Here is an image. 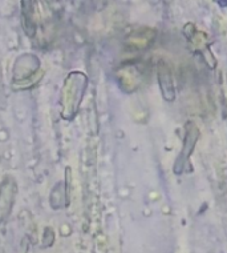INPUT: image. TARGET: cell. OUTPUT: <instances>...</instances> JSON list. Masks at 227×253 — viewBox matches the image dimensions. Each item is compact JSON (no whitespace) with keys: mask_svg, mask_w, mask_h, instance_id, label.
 <instances>
[{"mask_svg":"<svg viewBox=\"0 0 227 253\" xmlns=\"http://www.w3.org/2000/svg\"><path fill=\"white\" fill-rule=\"evenodd\" d=\"M16 187L12 179H7L0 188V221H3L11 212Z\"/></svg>","mask_w":227,"mask_h":253,"instance_id":"3957f363","label":"cell"},{"mask_svg":"<svg viewBox=\"0 0 227 253\" xmlns=\"http://www.w3.org/2000/svg\"><path fill=\"white\" fill-rule=\"evenodd\" d=\"M157 80L161 91L162 99L167 103H174L177 99V87L170 66L165 60H158L157 63Z\"/></svg>","mask_w":227,"mask_h":253,"instance_id":"7a4b0ae2","label":"cell"},{"mask_svg":"<svg viewBox=\"0 0 227 253\" xmlns=\"http://www.w3.org/2000/svg\"><path fill=\"white\" fill-rule=\"evenodd\" d=\"M201 137V131L194 122H188L185 126V136L182 141V147L178 153V157L175 159L173 173L177 176L184 175L185 172H189L190 167V157L196 147V143Z\"/></svg>","mask_w":227,"mask_h":253,"instance_id":"6da1fadb","label":"cell"}]
</instances>
